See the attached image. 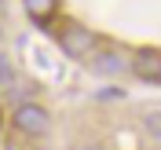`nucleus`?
I'll return each mask as SVG.
<instances>
[{"mask_svg": "<svg viewBox=\"0 0 161 150\" xmlns=\"http://www.w3.org/2000/svg\"><path fill=\"white\" fill-rule=\"evenodd\" d=\"M143 132H147L154 143H161V110H150L143 117Z\"/></svg>", "mask_w": 161, "mask_h": 150, "instance_id": "obj_6", "label": "nucleus"}, {"mask_svg": "<svg viewBox=\"0 0 161 150\" xmlns=\"http://www.w3.org/2000/svg\"><path fill=\"white\" fill-rule=\"evenodd\" d=\"M0 4H4V0H0Z\"/></svg>", "mask_w": 161, "mask_h": 150, "instance_id": "obj_9", "label": "nucleus"}, {"mask_svg": "<svg viewBox=\"0 0 161 150\" xmlns=\"http://www.w3.org/2000/svg\"><path fill=\"white\" fill-rule=\"evenodd\" d=\"M11 84V66H8V59H0V88H8Z\"/></svg>", "mask_w": 161, "mask_h": 150, "instance_id": "obj_7", "label": "nucleus"}, {"mask_svg": "<svg viewBox=\"0 0 161 150\" xmlns=\"http://www.w3.org/2000/svg\"><path fill=\"white\" fill-rule=\"evenodd\" d=\"M15 128L22 136H44L51 128V117H48V110L40 103H22L19 110H15Z\"/></svg>", "mask_w": 161, "mask_h": 150, "instance_id": "obj_1", "label": "nucleus"}, {"mask_svg": "<svg viewBox=\"0 0 161 150\" xmlns=\"http://www.w3.org/2000/svg\"><path fill=\"white\" fill-rule=\"evenodd\" d=\"M132 73L143 77V81H158L161 77V51H154V48L136 51L132 55Z\"/></svg>", "mask_w": 161, "mask_h": 150, "instance_id": "obj_3", "label": "nucleus"}, {"mask_svg": "<svg viewBox=\"0 0 161 150\" xmlns=\"http://www.w3.org/2000/svg\"><path fill=\"white\" fill-rule=\"evenodd\" d=\"M128 66H132V59H125L117 48H110V51H103V55L92 59V70L99 73V77H117V73H125Z\"/></svg>", "mask_w": 161, "mask_h": 150, "instance_id": "obj_4", "label": "nucleus"}, {"mask_svg": "<svg viewBox=\"0 0 161 150\" xmlns=\"http://www.w3.org/2000/svg\"><path fill=\"white\" fill-rule=\"evenodd\" d=\"M158 81H161V77H158Z\"/></svg>", "mask_w": 161, "mask_h": 150, "instance_id": "obj_10", "label": "nucleus"}, {"mask_svg": "<svg viewBox=\"0 0 161 150\" xmlns=\"http://www.w3.org/2000/svg\"><path fill=\"white\" fill-rule=\"evenodd\" d=\"M22 8H26V15L33 22H48L55 15V8H59V0H22Z\"/></svg>", "mask_w": 161, "mask_h": 150, "instance_id": "obj_5", "label": "nucleus"}, {"mask_svg": "<svg viewBox=\"0 0 161 150\" xmlns=\"http://www.w3.org/2000/svg\"><path fill=\"white\" fill-rule=\"evenodd\" d=\"M73 150H106V147H103V143H95V139H80Z\"/></svg>", "mask_w": 161, "mask_h": 150, "instance_id": "obj_8", "label": "nucleus"}, {"mask_svg": "<svg viewBox=\"0 0 161 150\" xmlns=\"http://www.w3.org/2000/svg\"><path fill=\"white\" fill-rule=\"evenodd\" d=\"M59 44H62V51H66L70 59H88L92 48H95V37H92L88 26H66L62 37H59Z\"/></svg>", "mask_w": 161, "mask_h": 150, "instance_id": "obj_2", "label": "nucleus"}]
</instances>
